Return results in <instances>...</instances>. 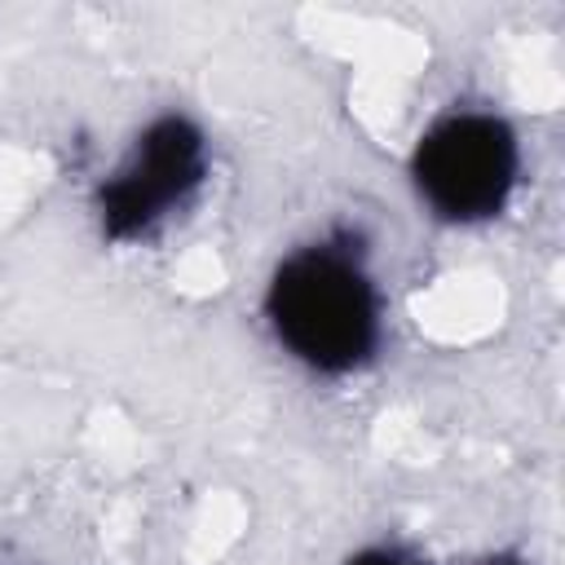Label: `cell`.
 Segmentation results:
<instances>
[{
  "label": "cell",
  "instance_id": "cell-1",
  "mask_svg": "<svg viewBox=\"0 0 565 565\" xmlns=\"http://www.w3.org/2000/svg\"><path fill=\"white\" fill-rule=\"evenodd\" d=\"M265 313L278 344L318 375H349L380 344L375 282L340 238L296 247L269 278Z\"/></svg>",
  "mask_w": 565,
  "mask_h": 565
},
{
  "label": "cell",
  "instance_id": "cell-4",
  "mask_svg": "<svg viewBox=\"0 0 565 565\" xmlns=\"http://www.w3.org/2000/svg\"><path fill=\"white\" fill-rule=\"evenodd\" d=\"M344 565H428V561H419V556L406 552V547H388V543H380V547H362V552H353Z\"/></svg>",
  "mask_w": 565,
  "mask_h": 565
},
{
  "label": "cell",
  "instance_id": "cell-3",
  "mask_svg": "<svg viewBox=\"0 0 565 565\" xmlns=\"http://www.w3.org/2000/svg\"><path fill=\"white\" fill-rule=\"evenodd\" d=\"M207 177V141L194 119L159 115L141 128L132 154L97 190V221L110 243L154 234Z\"/></svg>",
  "mask_w": 565,
  "mask_h": 565
},
{
  "label": "cell",
  "instance_id": "cell-5",
  "mask_svg": "<svg viewBox=\"0 0 565 565\" xmlns=\"http://www.w3.org/2000/svg\"><path fill=\"white\" fill-rule=\"evenodd\" d=\"M486 565H525V561H521V556H490Z\"/></svg>",
  "mask_w": 565,
  "mask_h": 565
},
{
  "label": "cell",
  "instance_id": "cell-2",
  "mask_svg": "<svg viewBox=\"0 0 565 565\" xmlns=\"http://www.w3.org/2000/svg\"><path fill=\"white\" fill-rule=\"evenodd\" d=\"M521 172V146L494 110L441 115L411 154V181L419 199L455 225L490 221L508 207Z\"/></svg>",
  "mask_w": 565,
  "mask_h": 565
}]
</instances>
